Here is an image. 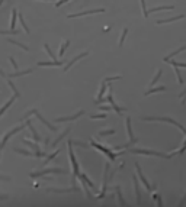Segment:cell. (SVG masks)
<instances>
[{"instance_id": "obj_1", "label": "cell", "mask_w": 186, "mask_h": 207, "mask_svg": "<svg viewBox=\"0 0 186 207\" xmlns=\"http://www.w3.org/2000/svg\"><path fill=\"white\" fill-rule=\"evenodd\" d=\"M128 152L131 154H138V155H148V156H160V158H166L170 159L173 155H176V151L172 154H163V152H157V151H150V149H128Z\"/></svg>"}, {"instance_id": "obj_2", "label": "cell", "mask_w": 186, "mask_h": 207, "mask_svg": "<svg viewBox=\"0 0 186 207\" xmlns=\"http://www.w3.org/2000/svg\"><path fill=\"white\" fill-rule=\"evenodd\" d=\"M141 120H144V122H166V123H170V125H175L176 127H179L180 129V132L183 133V135H186V127H183L179 122H176V120H173V119L170 118H156V116H144V118H141Z\"/></svg>"}, {"instance_id": "obj_3", "label": "cell", "mask_w": 186, "mask_h": 207, "mask_svg": "<svg viewBox=\"0 0 186 207\" xmlns=\"http://www.w3.org/2000/svg\"><path fill=\"white\" fill-rule=\"evenodd\" d=\"M31 114H35V116H37V118H38L39 120H41V122H42L44 125H45V126H47L48 129H50V130L57 132V127L54 126L53 123H50V122H48L47 119H44V116H41V113H39V110H38V109H31V110H28V112H26V113L24 114V118H22V120H26V119H29V116H31Z\"/></svg>"}, {"instance_id": "obj_4", "label": "cell", "mask_w": 186, "mask_h": 207, "mask_svg": "<svg viewBox=\"0 0 186 207\" xmlns=\"http://www.w3.org/2000/svg\"><path fill=\"white\" fill-rule=\"evenodd\" d=\"M67 145H68V156H70V161H71V165H73V185H76V178L80 175L79 174V164H77L74 152H73V143L70 139L67 141Z\"/></svg>"}, {"instance_id": "obj_5", "label": "cell", "mask_w": 186, "mask_h": 207, "mask_svg": "<svg viewBox=\"0 0 186 207\" xmlns=\"http://www.w3.org/2000/svg\"><path fill=\"white\" fill-rule=\"evenodd\" d=\"M45 174H67L66 169L63 168H45L42 171H37V172H31L29 177L31 178H39V177H42Z\"/></svg>"}, {"instance_id": "obj_6", "label": "cell", "mask_w": 186, "mask_h": 207, "mask_svg": "<svg viewBox=\"0 0 186 207\" xmlns=\"http://www.w3.org/2000/svg\"><path fill=\"white\" fill-rule=\"evenodd\" d=\"M25 127H26V123H24V125H19V126H16V127H13V129H10L9 132H6L5 135H3V138H2V142H0V148L3 149V148H5V145L7 143V141H9L10 138L13 136V135H16L18 132L24 130Z\"/></svg>"}, {"instance_id": "obj_7", "label": "cell", "mask_w": 186, "mask_h": 207, "mask_svg": "<svg viewBox=\"0 0 186 207\" xmlns=\"http://www.w3.org/2000/svg\"><path fill=\"white\" fill-rule=\"evenodd\" d=\"M90 145H92V146H95L96 149H99L100 152H102V154H105V155H108V158H109L110 161L116 159V156H118V155H121V154H122V152H118V154H114V152H112V151H110L109 148H106V146L100 145V143H97V142H93V141L90 142Z\"/></svg>"}, {"instance_id": "obj_8", "label": "cell", "mask_w": 186, "mask_h": 207, "mask_svg": "<svg viewBox=\"0 0 186 207\" xmlns=\"http://www.w3.org/2000/svg\"><path fill=\"white\" fill-rule=\"evenodd\" d=\"M22 141H24L25 145L29 146V148H31V149L35 152V156H37V158H42V156H47V152H42L37 142H31V141H28V139H22Z\"/></svg>"}, {"instance_id": "obj_9", "label": "cell", "mask_w": 186, "mask_h": 207, "mask_svg": "<svg viewBox=\"0 0 186 207\" xmlns=\"http://www.w3.org/2000/svg\"><path fill=\"white\" fill-rule=\"evenodd\" d=\"M135 169H137V174H138L140 180H141V183H143L144 185H145V188H147V191H150V193H151V191H154V190H157V185H156V184H154L153 187L148 184V181L145 180V177H144V174H143V171H141V168H140L138 162H135Z\"/></svg>"}, {"instance_id": "obj_10", "label": "cell", "mask_w": 186, "mask_h": 207, "mask_svg": "<svg viewBox=\"0 0 186 207\" xmlns=\"http://www.w3.org/2000/svg\"><path fill=\"white\" fill-rule=\"evenodd\" d=\"M108 172H109V164L105 165V171H103V187H102V191L99 193V196H97V200H102V198H105L106 196V190H108Z\"/></svg>"}, {"instance_id": "obj_11", "label": "cell", "mask_w": 186, "mask_h": 207, "mask_svg": "<svg viewBox=\"0 0 186 207\" xmlns=\"http://www.w3.org/2000/svg\"><path fill=\"white\" fill-rule=\"evenodd\" d=\"M106 10L105 9H93V10H84V12H79V13H73V14H67L68 19H73V18H80V16H87V14H95V13H105Z\"/></svg>"}, {"instance_id": "obj_12", "label": "cell", "mask_w": 186, "mask_h": 207, "mask_svg": "<svg viewBox=\"0 0 186 207\" xmlns=\"http://www.w3.org/2000/svg\"><path fill=\"white\" fill-rule=\"evenodd\" d=\"M47 193H77L79 191V187H76V185H73L71 188H53V187H50L45 190Z\"/></svg>"}, {"instance_id": "obj_13", "label": "cell", "mask_w": 186, "mask_h": 207, "mask_svg": "<svg viewBox=\"0 0 186 207\" xmlns=\"http://www.w3.org/2000/svg\"><path fill=\"white\" fill-rule=\"evenodd\" d=\"M87 55H89V51H84V52H81V54H79V55H76V56H74V58L71 60V61L67 62L66 67H64V70H63V71H64V72H67V71L70 70V68H71V67L74 65V64H76L77 61H80L81 58H84V56H87Z\"/></svg>"}, {"instance_id": "obj_14", "label": "cell", "mask_w": 186, "mask_h": 207, "mask_svg": "<svg viewBox=\"0 0 186 207\" xmlns=\"http://www.w3.org/2000/svg\"><path fill=\"white\" fill-rule=\"evenodd\" d=\"M83 114H84V110H79V112H77L76 114H73V116H66V118H57V119H55V122H57V123L71 122V120H76V119H79L80 116H83Z\"/></svg>"}, {"instance_id": "obj_15", "label": "cell", "mask_w": 186, "mask_h": 207, "mask_svg": "<svg viewBox=\"0 0 186 207\" xmlns=\"http://www.w3.org/2000/svg\"><path fill=\"white\" fill-rule=\"evenodd\" d=\"M108 83H105V81H102V84H100V89H99V93H97V99H96L95 103L96 104H100L102 101H106L105 100V91L108 90Z\"/></svg>"}, {"instance_id": "obj_16", "label": "cell", "mask_w": 186, "mask_h": 207, "mask_svg": "<svg viewBox=\"0 0 186 207\" xmlns=\"http://www.w3.org/2000/svg\"><path fill=\"white\" fill-rule=\"evenodd\" d=\"M125 127H127V133H128V138L131 139V142H134V143H137L138 142V138H135L134 136V133H132V126H131V118H127L125 119Z\"/></svg>"}, {"instance_id": "obj_17", "label": "cell", "mask_w": 186, "mask_h": 207, "mask_svg": "<svg viewBox=\"0 0 186 207\" xmlns=\"http://www.w3.org/2000/svg\"><path fill=\"white\" fill-rule=\"evenodd\" d=\"M25 123H26L28 129L31 130V133H32V136H33V139H35V142H41V136L38 135V132H37V129L33 127V125L31 123V120H29V119H26V120H25Z\"/></svg>"}, {"instance_id": "obj_18", "label": "cell", "mask_w": 186, "mask_h": 207, "mask_svg": "<svg viewBox=\"0 0 186 207\" xmlns=\"http://www.w3.org/2000/svg\"><path fill=\"white\" fill-rule=\"evenodd\" d=\"M32 68H26L24 71H15V72H10L7 75V78H16V77H22V75H26V74H32Z\"/></svg>"}, {"instance_id": "obj_19", "label": "cell", "mask_w": 186, "mask_h": 207, "mask_svg": "<svg viewBox=\"0 0 186 207\" xmlns=\"http://www.w3.org/2000/svg\"><path fill=\"white\" fill-rule=\"evenodd\" d=\"M132 181H134V190H135V197H137V204L141 203V194H140V184H138V178L134 175L132 177Z\"/></svg>"}, {"instance_id": "obj_20", "label": "cell", "mask_w": 186, "mask_h": 207, "mask_svg": "<svg viewBox=\"0 0 186 207\" xmlns=\"http://www.w3.org/2000/svg\"><path fill=\"white\" fill-rule=\"evenodd\" d=\"M185 16L183 14H177V16H175V18H167V19H158V20H156V23L157 25H163V23H169V22H175V20H180V19H183Z\"/></svg>"}, {"instance_id": "obj_21", "label": "cell", "mask_w": 186, "mask_h": 207, "mask_svg": "<svg viewBox=\"0 0 186 207\" xmlns=\"http://www.w3.org/2000/svg\"><path fill=\"white\" fill-rule=\"evenodd\" d=\"M37 65L38 67H60V65H63V61H39Z\"/></svg>"}, {"instance_id": "obj_22", "label": "cell", "mask_w": 186, "mask_h": 207, "mask_svg": "<svg viewBox=\"0 0 186 207\" xmlns=\"http://www.w3.org/2000/svg\"><path fill=\"white\" fill-rule=\"evenodd\" d=\"M70 130H71V127H67V129H66L64 132H61V133H60V136H58L57 139H55V141L53 142V146H57V145H58V142H61L63 139H64V138H66L67 135L70 133Z\"/></svg>"}, {"instance_id": "obj_23", "label": "cell", "mask_w": 186, "mask_h": 207, "mask_svg": "<svg viewBox=\"0 0 186 207\" xmlns=\"http://www.w3.org/2000/svg\"><path fill=\"white\" fill-rule=\"evenodd\" d=\"M15 99H16V97H10V99L7 100V101H6L5 104H3V107L0 109V118H2V116H3V113H5L6 110H7V109H9L10 106H12V104L15 103Z\"/></svg>"}, {"instance_id": "obj_24", "label": "cell", "mask_w": 186, "mask_h": 207, "mask_svg": "<svg viewBox=\"0 0 186 207\" xmlns=\"http://www.w3.org/2000/svg\"><path fill=\"white\" fill-rule=\"evenodd\" d=\"M185 49H186V45H183V47H180V48H179V49H176V51L170 52L169 55H166V56H164V58H163V61H169L170 58H173V56H176L177 54H180V52H182V51H185Z\"/></svg>"}, {"instance_id": "obj_25", "label": "cell", "mask_w": 186, "mask_h": 207, "mask_svg": "<svg viewBox=\"0 0 186 207\" xmlns=\"http://www.w3.org/2000/svg\"><path fill=\"white\" fill-rule=\"evenodd\" d=\"M6 83H7V85L10 87V90H12V91L15 93V97H16V99H19V97H20V93H19V90L15 87V84H13V81H12V78H7V80H6Z\"/></svg>"}, {"instance_id": "obj_26", "label": "cell", "mask_w": 186, "mask_h": 207, "mask_svg": "<svg viewBox=\"0 0 186 207\" xmlns=\"http://www.w3.org/2000/svg\"><path fill=\"white\" fill-rule=\"evenodd\" d=\"M18 19H19L20 25H22V28H24V31L26 33H31V29H29V26L26 23H25V19H24V14L20 13V12H18Z\"/></svg>"}, {"instance_id": "obj_27", "label": "cell", "mask_w": 186, "mask_h": 207, "mask_svg": "<svg viewBox=\"0 0 186 207\" xmlns=\"http://www.w3.org/2000/svg\"><path fill=\"white\" fill-rule=\"evenodd\" d=\"M18 9H13L12 10V19H10V29H15L16 26V20H18Z\"/></svg>"}, {"instance_id": "obj_28", "label": "cell", "mask_w": 186, "mask_h": 207, "mask_svg": "<svg viewBox=\"0 0 186 207\" xmlns=\"http://www.w3.org/2000/svg\"><path fill=\"white\" fill-rule=\"evenodd\" d=\"M13 151L16 154H20V155H25V156H35V152H29L26 149H20V148H13ZM37 158V156H35Z\"/></svg>"}, {"instance_id": "obj_29", "label": "cell", "mask_w": 186, "mask_h": 207, "mask_svg": "<svg viewBox=\"0 0 186 207\" xmlns=\"http://www.w3.org/2000/svg\"><path fill=\"white\" fill-rule=\"evenodd\" d=\"M164 90H166V87H164V85H158V87H154V89H150V90H147V91L144 93V96H150V94L158 93V91H164Z\"/></svg>"}, {"instance_id": "obj_30", "label": "cell", "mask_w": 186, "mask_h": 207, "mask_svg": "<svg viewBox=\"0 0 186 207\" xmlns=\"http://www.w3.org/2000/svg\"><path fill=\"white\" fill-rule=\"evenodd\" d=\"M70 47V39H66L64 42L61 43V47H60V52H58V56H63L64 55V52H66V49Z\"/></svg>"}, {"instance_id": "obj_31", "label": "cell", "mask_w": 186, "mask_h": 207, "mask_svg": "<svg viewBox=\"0 0 186 207\" xmlns=\"http://www.w3.org/2000/svg\"><path fill=\"white\" fill-rule=\"evenodd\" d=\"M7 42L9 43H12V45H16V47H19V48H22V49H24V51H29V47H26V45H25V43H20L19 41H15V39H7Z\"/></svg>"}, {"instance_id": "obj_32", "label": "cell", "mask_w": 186, "mask_h": 207, "mask_svg": "<svg viewBox=\"0 0 186 207\" xmlns=\"http://www.w3.org/2000/svg\"><path fill=\"white\" fill-rule=\"evenodd\" d=\"M175 9V6H158V7H151V9L148 10V13L151 12H160V10H173Z\"/></svg>"}, {"instance_id": "obj_33", "label": "cell", "mask_w": 186, "mask_h": 207, "mask_svg": "<svg viewBox=\"0 0 186 207\" xmlns=\"http://www.w3.org/2000/svg\"><path fill=\"white\" fill-rule=\"evenodd\" d=\"M115 191H116V194H118V201H119L121 206H127V201L124 200V197H122V193H121V188L119 187H115Z\"/></svg>"}, {"instance_id": "obj_34", "label": "cell", "mask_w": 186, "mask_h": 207, "mask_svg": "<svg viewBox=\"0 0 186 207\" xmlns=\"http://www.w3.org/2000/svg\"><path fill=\"white\" fill-rule=\"evenodd\" d=\"M166 62H169L172 67H177V68H186V62H176V61H173V60H169V61H166Z\"/></svg>"}, {"instance_id": "obj_35", "label": "cell", "mask_w": 186, "mask_h": 207, "mask_svg": "<svg viewBox=\"0 0 186 207\" xmlns=\"http://www.w3.org/2000/svg\"><path fill=\"white\" fill-rule=\"evenodd\" d=\"M44 49L48 52V55H50V58H53V61H57V58H55V54H54L53 51H51V48H50V45L48 43H44Z\"/></svg>"}, {"instance_id": "obj_36", "label": "cell", "mask_w": 186, "mask_h": 207, "mask_svg": "<svg viewBox=\"0 0 186 207\" xmlns=\"http://www.w3.org/2000/svg\"><path fill=\"white\" fill-rule=\"evenodd\" d=\"M20 31L18 29H9V31H0V35H19Z\"/></svg>"}, {"instance_id": "obj_37", "label": "cell", "mask_w": 186, "mask_h": 207, "mask_svg": "<svg viewBox=\"0 0 186 207\" xmlns=\"http://www.w3.org/2000/svg\"><path fill=\"white\" fill-rule=\"evenodd\" d=\"M127 33H128V28H124V29H122V33H121V38H119V47L124 45L125 38H127Z\"/></svg>"}, {"instance_id": "obj_38", "label": "cell", "mask_w": 186, "mask_h": 207, "mask_svg": "<svg viewBox=\"0 0 186 207\" xmlns=\"http://www.w3.org/2000/svg\"><path fill=\"white\" fill-rule=\"evenodd\" d=\"M173 68H175V74H176V77H177V83H179V84H183V77H182L180 70H179L177 67H173Z\"/></svg>"}, {"instance_id": "obj_39", "label": "cell", "mask_w": 186, "mask_h": 207, "mask_svg": "<svg viewBox=\"0 0 186 207\" xmlns=\"http://www.w3.org/2000/svg\"><path fill=\"white\" fill-rule=\"evenodd\" d=\"M115 133V129H109V130H100L99 132V136L100 138H105V136H110Z\"/></svg>"}, {"instance_id": "obj_40", "label": "cell", "mask_w": 186, "mask_h": 207, "mask_svg": "<svg viewBox=\"0 0 186 207\" xmlns=\"http://www.w3.org/2000/svg\"><path fill=\"white\" fill-rule=\"evenodd\" d=\"M60 151H61V149H58V151H54V154H51V155H48V156H47V159H45V162H44V164L47 165L48 162H51V161H53L54 158H55V156H57L58 154H60Z\"/></svg>"}, {"instance_id": "obj_41", "label": "cell", "mask_w": 186, "mask_h": 207, "mask_svg": "<svg viewBox=\"0 0 186 207\" xmlns=\"http://www.w3.org/2000/svg\"><path fill=\"white\" fill-rule=\"evenodd\" d=\"M160 77H162V70H157V72H156V75H154V77H153V80L150 81V84H151V85H154V84H156V83H157L158 80H160Z\"/></svg>"}, {"instance_id": "obj_42", "label": "cell", "mask_w": 186, "mask_h": 207, "mask_svg": "<svg viewBox=\"0 0 186 207\" xmlns=\"http://www.w3.org/2000/svg\"><path fill=\"white\" fill-rule=\"evenodd\" d=\"M141 2V9H143V14H144V18H148V10H147V6H145V0H140Z\"/></svg>"}, {"instance_id": "obj_43", "label": "cell", "mask_w": 186, "mask_h": 207, "mask_svg": "<svg viewBox=\"0 0 186 207\" xmlns=\"http://www.w3.org/2000/svg\"><path fill=\"white\" fill-rule=\"evenodd\" d=\"M73 145H77V146H81V148H89V143H86V142H80V141H73V139H70Z\"/></svg>"}, {"instance_id": "obj_44", "label": "cell", "mask_w": 186, "mask_h": 207, "mask_svg": "<svg viewBox=\"0 0 186 207\" xmlns=\"http://www.w3.org/2000/svg\"><path fill=\"white\" fill-rule=\"evenodd\" d=\"M108 116H106V113H100V114H92L90 119L92 120H95V119H106Z\"/></svg>"}, {"instance_id": "obj_45", "label": "cell", "mask_w": 186, "mask_h": 207, "mask_svg": "<svg viewBox=\"0 0 186 207\" xmlns=\"http://www.w3.org/2000/svg\"><path fill=\"white\" fill-rule=\"evenodd\" d=\"M122 77L121 75H115V77H108V78H105V83H110V81H116V80H121Z\"/></svg>"}, {"instance_id": "obj_46", "label": "cell", "mask_w": 186, "mask_h": 207, "mask_svg": "<svg viewBox=\"0 0 186 207\" xmlns=\"http://www.w3.org/2000/svg\"><path fill=\"white\" fill-rule=\"evenodd\" d=\"M179 97H182V104H186V89L182 93H179Z\"/></svg>"}, {"instance_id": "obj_47", "label": "cell", "mask_w": 186, "mask_h": 207, "mask_svg": "<svg viewBox=\"0 0 186 207\" xmlns=\"http://www.w3.org/2000/svg\"><path fill=\"white\" fill-rule=\"evenodd\" d=\"M185 151H186V139H185V142H183V145L180 146V149H179V151H176V154H179V155H182V154H183Z\"/></svg>"}, {"instance_id": "obj_48", "label": "cell", "mask_w": 186, "mask_h": 207, "mask_svg": "<svg viewBox=\"0 0 186 207\" xmlns=\"http://www.w3.org/2000/svg\"><path fill=\"white\" fill-rule=\"evenodd\" d=\"M9 62L12 64V67H13V70H18V64H16V61H15L13 56H9Z\"/></svg>"}, {"instance_id": "obj_49", "label": "cell", "mask_w": 186, "mask_h": 207, "mask_svg": "<svg viewBox=\"0 0 186 207\" xmlns=\"http://www.w3.org/2000/svg\"><path fill=\"white\" fill-rule=\"evenodd\" d=\"M68 2H70V0H60V2L55 3V7H60V6H63L64 3H68Z\"/></svg>"}, {"instance_id": "obj_50", "label": "cell", "mask_w": 186, "mask_h": 207, "mask_svg": "<svg viewBox=\"0 0 186 207\" xmlns=\"http://www.w3.org/2000/svg\"><path fill=\"white\" fill-rule=\"evenodd\" d=\"M0 181H6V183H9V181H10V177H6V175H0Z\"/></svg>"}, {"instance_id": "obj_51", "label": "cell", "mask_w": 186, "mask_h": 207, "mask_svg": "<svg viewBox=\"0 0 186 207\" xmlns=\"http://www.w3.org/2000/svg\"><path fill=\"white\" fill-rule=\"evenodd\" d=\"M7 198H9V196H7V194L0 193V200H7Z\"/></svg>"}, {"instance_id": "obj_52", "label": "cell", "mask_w": 186, "mask_h": 207, "mask_svg": "<svg viewBox=\"0 0 186 207\" xmlns=\"http://www.w3.org/2000/svg\"><path fill=\"white\" fill-rule=\"evenodd\" d=\"M185 203H186V194H185V197H183V198L180 200V201H179V206H183Z\"/></svg>"}, {"instance_id": "obj_53", "label": "cell", "mask_w": 186, "mask_h": 207, "mask_svg": "<svg viewBox=\"0 0 186 207\" xmlns=\"http://www.w3.org/2000/svg\"><path fill=\"white\" fill-rule=\"evenodd\" d=\"M100 109H102L103 112H108V110H110V109H112V107H109V106H102V107H100Z\"/></svg>"}, {"instance_id": "obj_54", "label": "cell", "mask_w": 186, "mask_h": 207, "mask_svg": "<svg viewBox=\"0 0 186 207\" xmlns=\"http://www.w3.org/2000/svg\"><path fill=\"white\" fill-rule=\"evenodd\" d=\"M0 77H7V74H6L5 71L2 70V68H0Z\"/></svg>"}, {"instance_id": "obj_55", "label": "cell", "mask_w": 186, "mask_h": 207, "mask_svg": "<svg viewBox=\"0 0 186 207\" xmlns=\"http://www.w3.org/2000/svg\"><path fill=\"white\" fill-rule=\"evenodd\" d=\"M44 143H45V146L50 145V138H45V141H44Z\"/></svg>"}, {"instance_id": "obj_56", "label": "cell", "mask_w": 186, "mask_h": 207, "mask_svg": "<svg viewBox=\"0 0 186 207\" xmlns=\"http://www.w3.org/2000/svg\"><path fill=\"white\" fill-rule=\"evenodd\" d=\"M0 154H2V148H0Z\"/></svg>"}, {"instance_id": "obj_57", "label": "cell", "mask_w": 186, "mask_h": 207, "mask_svg": "<svg viewBox=\"0 0 186 207\" xmlns=\"http://www.w3.org/2000/svg\"><path fill=\"white\" fill-rule=\"evenodd\" d=\"M42 2H48V0H42Z\"/></svg>"}]
</instances>
